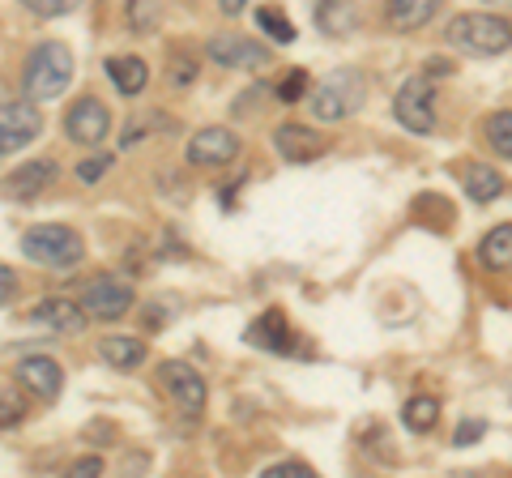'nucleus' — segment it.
<instances>
[{"label":"nucleus","instance_id":"f257e3e1","mask_svg":"<svg viewBox=\"0 0 512 478\" xmlns=\"http://www.w3.org/2000/svg\"><path fill=\"white\" fill-rule=\"evenodd\" d=\"M73 82V52L56 39L39 43L35 52L26 56V73H22V94L30 103H52L60 99Z\"/></svg>","mask_w":512,"mask_h":478},{"label":"nucleus","instance_id":"f03ea898","mask_svg":"<svg viewBox=\"0 0 512 478\" xmlns=\"http://www.w3.org/2000/svg\"><path fill=\"white\" fill-rule=\"evenodd\" d=\"M22 252L26 261H35L43 269H73L86 261V244L73 227H60V222H39L22 235Z\"/></svg>","mask_w":512,"mask_h":478},{"label":"nucleus","instance_id":"7ed1b4c3","mask_svg":"<svg viewBox=\"0 0 512 478\" xmlns=\"http://www.w3.org/2000/svg\"><path fill=\"white\" fill-rule=\"evenodd\" d=\"M444 35L470 56H500L512 47V22L500 13H461V18L448 22Z\"/></svg>","mask_w":512,"mask_h":478},{"label":"nucleus","instance_id":"20e7f679","mask_svg":"<svg viewBox=\"0 0 512 478\" xmlns=\"http://www.w3.org/2000/svg\"><path fill=\"white\" fill-rule=\"evenodd\" d=\"M363 90L367 86H363L359 69H333L316 90H308V107H312V116L325 120V124L346 120L363 107Z\"/></svg>","mask_w":512,"mask_h":478},{"label":"nucleus","instance_id":"39448f33","mask_svg":"<svg viewBox=\"0 0 512 478\" xmlns=\"http://www.w3.org/2000/svg\"><path fill=\"white\" fill-rule=\"evenodd\" d=\"M77 304H82V312L90 321H120V316L137 304V295L120 274H99L82 286V299H77Z\"/></svg>","mask_w":512,"mask_h":478},{"label":"nucleus","instance_id":"423d86ee","mask_svg":"<svg viewBox=\"0 0 512 478\" xmlns=\"http://www.w3.org/2000/svg\"><path fill=\"white\" fill-rule=\"evenodd\" d=\"M393 116L402 129L423 133V137L436 129V90H431L427 77H406L393 99Z\"/></svg>","mask_w":512,"mask_h":478},{"label":"nucleus","instance_id":"0eeeda50","mask_svg":"<svg viewBox=\"0 0 512 478\" xmlns=\"http://www.w3.org/2000/svg\"><path fill=\"white\" fill-rule=\"evenodd\" d=\"M39 133H43L39 103H30V99L0 103V158L26 150V146H30V141H35Z\"/></svg>","mask_w":512,"mask_h":478},{"label":"nucleus","instance_id":"6e6552de","mask_svg":"<svg viewBox=\"0 0 512 478\" xmlns=\"http://www.w3.org/2000/svg\"><path fill=\"white\" fill-rule=\"evenodd\" d=\"M107 133H111V111L103 99H94V94L77 99L64 111V137L77 141V146H103Z\"/></svg>","mask_w":512,"mask_h":478},{"label":"nucleus","instance_id":"1a4fd4ad","mask_svg":"<svg viewBox=\"0 0 512 478\" xmlns=\"http://www.w3.org/2000/svg\"><path fill=\"white\" fill-rule=\"evenodd\" d=\"M158 385L171 393V402L180 406L184 414H201L205 410V376L192 368V363H180V359H167L158 363Z\"/></svg>","mask_w":512,"mask_h":478},{"label":"nucleus","instance_id":"9d476101","mask_svg":"<svg viewBox=\"0 0 512 478\" xmlns=\"http://www.w3.org/2000/svg\"><path fill=\"white\" fill-rule=\"evenodd\" d=\"M56 175H60L56 158H35V163H26L13 175H5V180H0V193H5L9 201H18V205H35L47 188L56 184Z\"/></svg>","mask_w":512,"mask_h":478},{"label":"nucleus","instance_id":"9b49d317","mask_svg":"<svg viewBox=\"0 0 512 478\" xmlns=\"http://www.w3.org/2000/svg\"><path fill=\"white\" fill-rule=\"evenodd\" d=\"M18 385L35 393L39 402H56L64 389V372L52 355H26L18 359Z\"/></svg>","mask_w":512,"mask_h":478},{"label":"nucleus","instance_id":"f8f14e48","mask_svg":"<svg viewBox=\"0 0 512 478\" xmlns=\"http://www.w3.org/2000/svg\"><path fill=\"white\" fill-rule=\"evenodd\" d=\"M205 52H210V60L222 69H261V65H269L265 47H256L244 35H214L210 43H205Z\"/></svg>","mask_w":512,"mask_h":478},{"label":"nucleus","instance_id":"ddd939ff","mask_svg":"<svg viewBox=\"0 0 512 478\" xmlns=\"http://www.w3.org/2000/svg\"><path fill=\"white\" fill-rule=\"evenodd\" d=\"M239 154V137L231 129H201L188 141V163L192 167H222Z\"/></svg>","mask_w":512,"mask_h":478},{"label":"nucleus","instance_id":"4468645a","mask_svg":"<svg viewBox=\"0 0 512 478\" xmlns=\"http://www.w3.org/2000/svg\"><path fill=\"white\" fill-rule=\"evenodd\" d=\"M30 321L52 329V333H82L90 316L82 312V304H69L64 295H47V299H39V304L30 308Z\"/></svg>","mask_w":512,"mask_h":478},{"label":"nucleus","instance_id":"2eb2a0df","mask_svg":"<svg viewBox=\"0 0 512 478\" xmlns=\"http://www.w3.org/2000/svg\"><path fill=\"white\" fill-rule=\"evenodd\" d=\"M274 150L286 163H312V158L325 154V137L312 133L308 124H278L274 129Z\"/></svg>","mask_w":512,"mask_h":478},{"label":"nucleus","instance_id":"dca6fc26","mask_svg":"<svg viewBox=\"0 0 512 478\" xmlns=\"http://www.w3.org/2000/svg\"><path fill=\"white\" fill-rule=\"evenodd\" d=\"M248 342L261 346V350H274V355H291V350H295V333H291V325H286V316L278 308H269L261 321L248 325Z\"/></svg>","mask_w":512,"mask_h":478},{"label":"nucleus","instance_id":"f3484780","mask_svg":"<svg viewBox=\"0 0 512 478\" xmlns=\"http://www.w3.org/2000/svg\"><path fill=\"white\" fill-rule=\"evenodd\" d=\"M99 359L116 372H133L146 363V342L128 338V333H111V338H99Z\"/></svg>","mask_w":512,"mask_h":478},{"label":"nucleus","instance_id":"a211bd4d","mask_svg":"<svg viewBox=\"0 0 512 478\" xmlns=\"http://www.w3.org/2000/svg\"><path fill=\"white\" fill-rule=\"evenodd\" d=\"M316 26L333 39H346L359 26V9L355 0H316Z\"/></svg>","mask_w":512,"mask_h":478},{"label":"nucleus","instance_id":"6ab92c4d","mask_svg":"<svg viewBox=\"0 0 512 478\" xmlns=\"http://www.w3.org/2000/svg\"><path fill=\"white\" fill-rule=\"evenodd\" d=\"M107 77H111V86H116L120 94H141L146 90V82H150V65L141 56H111L107 60Z\"/></svg>","mask_w":512,"mask_h":478},{"label":"nucleus","instance_id":"aec40b11","mask_svg":"<svg viewBox=\"0 0 512 478\" xmlns=\"http://www.w3.org/2000/svg\"><path fill=\"white\" fill-rule=\"evenodd\" d=\"M444 0H384V13H389L393 30H419L440 13Z\"/></svg>","mask_w":512,"mask_h":478},{"label":"nucleus","instance_id":"412c9836","mask_svg":"<svg viewBox=\"0 0 512 478\" xmlns=\"http://www.w3.org/2000/svg\"><path fill=\"white\" fill-rule=\"evenodd\" d=\"M500 193H504V175L495 171V167H487V163H470L466 167V197L474 205H487V201H495Z\"/></svg>","mask_w":512,"mask_h":478},{"label":"nucleus","instance_id":"4be33fe9","mask_svg":"<svg viewBox=\"0 0 512 478\" xmlns=\"http://www.w3.org/2000/svg\"><path fill=\"white\" fill-rule=\"evenodd\" d=\"M478 261L487 269H512V222L504 227H495L483 235V244H478Z\"/></svg>","mask_w":512,"mask_h":478},{"label":"nucleus","instance_id":"5701e85b","mask_svg":"<svg viewBox=\"0 0 512 478\" xmlns=\"http://www.w3.org/2000/svg\"><path fill=\"white\" fill-rule=\"evenodd\" d=\"M440 419V402L436 397H410V402L402 406V423L410 427V432H431Z\"/></svg>","mask_w":512,"mask_h":478},{"label":"nucleus","instance_id":"b1692460","mask_svg":"<svg viewBox=\"0 0 512 478\" xmlns=\"http://www.w3.org/2000/svg\"><path fill=\"white\" fill-rule=\"evenodd\" d=\"M483 133H487V141H491L495 154L512 158V111H495V116H487Z\"/></svg>","mask_w":512,"mask_h":478},{"label":"nucleus","instance_id":"393cba45","mask_svg":"<svg viewBox=\"0 0 512 478\" xmlns=\"http://www.w3.org/2000/svg\"><path fill=\"white\" fill-rule=\"evenodd\" d=\"M256 26H261L274 43H295V26L286 22V18H282V9H274V5L256 9Z\"/></svg>","mask_w":512,"mask_h":478},{"label":"nucleus","instance_id":"a878e982","mask_svg":"<svg viewBox=\"0 0 512 478\" xmlns=\"http://www.w3.org/2000/svg\"><path fill=\"white\" fill-rule=\"evenodd\" d=\"M111 167H116V158H111V154H90V158L77 163V180H82V184H99Z\"/></svg>","mask_w":512,"mask_h":478},{"label":"nucleus","instance_id":"bb28decb","mask_svg":"<svg viewBox=\"0 0 512 478\" xmlns=\"http://www.w3.org/2000/svg\"><path fill=\"white\" fill-rule=\"evenodd\" d=\"M22 5L35 13V18H64V13H73L82 0H22Z\"/></svg>","mask_w":512,"mask_h":478},{"label":"nucleus","instance_id":"cd10ccee","mask_svg":"<svg viewBox=\"0 0 512 478\" xmlns=\"http://www.w3.org/2000/svg\"><path fill=\"white\" fill-rule=\"evenodd\" d=\"M26 419V406L18 393H0V432H9V427H18Z\"/></svg>","mask_w":512,"mask_h":478},{"label":"nucleus","instance_id":"c85d7f7f","mask_svg":"<svg viewBox=\"0 0 512 478\" xmlns=\"http://www.w3.org/2000/svg\"><path fill=\"white\" fill-rule=\"evenodd\" d=\"M278 94H282V103H303V99H308V73L295 69V73L278 86Z\"/></svg>","mask_w":512,"mask_h":478},{"label":"nucleus","instance_id":"c756f323","mask_svg":"<svg viewBox=\"0 0 512 478\" xmlns=\"http://www.w3.org/2000/svg\"><path fill=\"white\" fill-rule=\"evenodd\" d=\"M261 478H316V470L308 461H278V466H269Z\"/></svg>","mask_w":512,"mask_h":478},{"label":"nucleus","instance_id":"7c9ffc66","mask_svg":"<svg viewBox=\"0 0 512 478\" xmlns=\"http://www.w3.org/2000/svg\"><path fill=\"white\" fill-rule=\"evenodd\" d=\"M154 22H158V9L150 5V0H133V30H137V35L154 30Z\"/></svg>","mask_w":512,"mask_h":478},{"label":"nucleus","instance_id":"2f4dec72","mask_svg":"<svg viewBox=\"0 0 512 478\" xmlns=\"http://www.w3.org/2000/svg\"><path fill=\"white\" fill-rule=\"evenodd\" d=\"M13 299H18V274L9 265H0V308L13 304Z\"/></svg>","mask_w":512,"mask_h":478},{"label":"nucleus","instance_id":"473e14b6","mask_svg":"<svg viewBox=\"0 0 512 478\" xmlns=\"http://www.w3.org/2000/svg\"><path fill=\"white\" fill-rule=\"evenodd\" d=\"M487 432V423H478V419H470V423H461L457 427V444H474L478 436Z\"/></svg>","mask_w":512,"mask_h":478},{"label":"nucleus","instance_id":"72a5a7b5","mask_svg":"<svg viewBox=\"0 0 512 478\" xmlns=\"http://www.w3.org/2000/svg\"><path fill=\"white\" fill-rule=\"evenodd\" d=\"M73 474H77V478H86V474H103V457H82V461H73Z\"/></svg>","mask_w":512,"mask_h":478},{"label":"nucleus","instance_id":"f704fd0d","mask_svg":"<svg viewBox=\"0 0 512 478\" xmlns=\"http://www.w3.org/2000/svg\"><path fill=\"white\" fill-rule=\"evenodd\" d=\"M218 9L227 13V18H235V13H244V9H248V0H218Z\"/></svg>","mask_w":512,"mask_h":478},{"label":"nucleus","instance_id":"c9c22d12","mask_svg":"<svg viewBox=\"0 0 512 478\" xmlns=\"http://www.w3.org/2000/svg\"><path fill=\"white\" fill-rule=\"evenodd\" d=\"M491 5H512V0H491Z\"/></svg>","mask_w":512,"mask_h":478}]
</instances>
